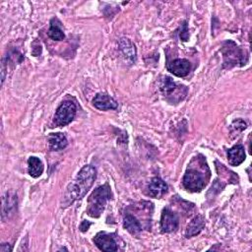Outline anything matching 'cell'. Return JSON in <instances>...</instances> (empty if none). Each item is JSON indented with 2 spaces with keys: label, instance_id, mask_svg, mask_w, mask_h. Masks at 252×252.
Masks as SVG:
<instances>
[{
  "label": "cell",
  "instance_id": "ac0fdd59",
  "mask_svg": "<svg viewBox=\"0 0 252 252\" xmlns=\"http://www.w3.org/2000/svg\"><path fill=\"white\" fill-rule=\"evenodd\" d=\"M159 90L163 95H169L176 90V84L168 76H165L160 81Z\"/></svg>",
  "mask_w": 252,
  "mask_h": 252
},
{
  "label": "cell",
  "instance_id": "7c38bea8",
  "mask_svg": "<svg viewBox=\"0 0 252 252\" xmlns=\"http://www.w3.org/2000/svg\"><path fill=\"white\" fill-rule=\"evenodd\" d=\"M68 145L66 136L63 133H51L48 137L49 150L52 152H57L65 149Z\"/></svg>",
  "mask_w": 252,
  "mask_h": 252
},
{
  "label": "cell",
  "instance_id": "44dd1931",
  "mask_svg": "<svg viewBox=\"0 0 252 252\" xmlns=\"http://www.w3.org/2000/svg\"><path fill=\"white\" fill-rule=\"evenodd\" d=\"M91 224H92V223H91L90 221H87V220H83V221H82V223L80 224L79 228H80V230H81V231L85 232V231H87V230L89 229V227H90V225H91Z\"/></svg>",
  "mask_w": 252,
  "mask_h": 252
},
{
  "label": "cell",
  "instance_id": "ba28073f",
  "mask_svg": "<svg viewBox=\"0 0 252 252\" xmlns=\"http://www.w3.org/2000/svg\"><path fill=\"white\" fill-rule=\"evenodd\" d=\"M167 70L172 73L176 77H185L189 74L191 70V64L187 59L184 58H177L166 65Z\"/></svg>",
  "mask_w": 252,
  "mask_h": 252
},
{
  "label": "cell",
  "instance_id": "8992f818",
  "mask_svg": "<svg viewBox=\"0 0 252 252\" xmlns=\"http://www.w3.org/2000/svg\"><path fill=\"white\" fill-rule=\"evenodd\" d=\"M179 218L176 213L168 208H164L160 217V228L162 232H172L178 228Z\"/></svg>",
  "mask_w": 252,
  "mask_h": 252
},
{
  "label": "cell",
  "instance_id": "e0dca14e",
  "mask_svg": "<svg viewBox=\"0 0 252 252\" xmlns=\"http://www.w3.org/2000/svg\"><path fill=\"white\" fill-rule=\"evenodd\" d=\"M119 46L123 54L130 59L132 62L136 59V49L135 46L132 44V42L128 38H121L119 40Z\"/></svg>",
  "mask_w": 252,
  "mask_h": 252
},
{
  "label": "cell",
  "instance_id": "7a4b0ae2",
  "mask_svg": "<svg viewBox=\"0 0 252 252\" xmlns=\"http://www.w3.org/2000/svg\"><path fill=\"white\" fill-rule=\"evenodd\" d=\"M112 198L111 188L108 183L98 186L88 198L87 214L92 218H98L102 214L107 201Z\"/></svg>",
  "mask_w": 252,
  "mask_h": 252
},
{
  "label": "cell",
  "instance_id": "52a82bcc",
  "mask_svg": "<svg viewBox=\"0 0 252 252\" xmlns=\"http://www.w3.org/2000/svg\"><path fill=\"white\" fill-rule=\"evenodd\" d=\"M94 242L96 245V247L101 251H116L117 250V244L114 239V236L112 234L106 233L104 231L98 232L94 238Z\"/></svg>",
  "mask_w": 252,
  "mask_h": 252
},
{
  "label": "cell",
  "instance_id": "5b68a950",
  "mask_svg": "<svg viewBox=\"0 0 252 252\" xmlns=\"http://www.w3.org/2000/svg\"><path fill=\"white\" fill-rule=\"evenodd\" d=\"M77 111L76 104L72 100H64L56 109L54 114V123L58 127L66 126L73 121Z\"/></svg>",
  "mask_w": 252,
  "mask_h": 252
},
{
  "label": "cell",
  "instance_id": "4fadbf2b",
  "mask_svg": "<svg viewBox=\"0 0 252 252\" xmlns=\"http://www.w3.org/2000/svg\"><path fill=\"white\" fill-rule=\"evenodd\" d=\"M205 226V219L203 216L198 215L196 216L187 225L186 231H185V237L189 238V237H193L197 234H199L202 229Z\"/></svg>",
  "mask_w": 252,
  "mask_h": 252
},
{
  "label": "cell",
  "instance_id": "30bf717a",
  "mask_svg": "<svg viewBox=\"0 0 252 252\" xmlns=\"http://www.w3.org/2000/svg\"><path fill=\"white\" fill-rule=\"evenodd\" d=\"M167 189V184L159 177H154L148 185V193L153 198H161Z\"/></svg>",
  "mask_w": 252,
  "mask_h": 252
},
{
  "label": "cell",
  "instance_id": "9a60e30c",
  "mask_svg": "<svg viewBox=\"0 0 252 252\" xmlns=\"http://www.w3.org/2000/svg\"><path fill=\"white\" fill-rule=\"evenodd\" d=\"M48 36L53 39V40H56V41H61L65 38V34L61 29V26H60V22L57 18H53L51 19L50 21V27H49V30H48V32H47Z\"/></svg>",
  "mask_w": 252,
  "mask_h": 252
},
{
  "label": "cell",
  "instance_id": "d6986e66",
  "mask_svg": "<svg viewBox=\"0 0 252 252\" xmlns=\"http://www.w3.org/2000/svg\"><path fill=\"white\" fill-rule=\"evenodd\" d=\"M16 196L13 195L11 196L10 193H6V195L3 197V211H2V219H4L5 215L10 214L11 209L15 207L16 203H17V198H15Z\"/></svg>",
  "mask_w": 252,
  "mask_h": 252
},
{
  "label": "cell",
  "instance_id": "6da1fadb",
  "mask_svg": "<svg viewBox=\"0 0 252 252\" xmlns=\"http://www.w3.org/2000/svg\"><path fill=\"white\" fill-rule=\"evenodd\" d=\"M96 176L95 168L92 165H85L78 172L74 181L71 182L64 193L62 207L70 206L74 201L85 197L87 192L93 186Z\"/></svg>",
  "mask_w": 252,
  "mask_h": 252
},
{
  "label": "cell",
  "instance_id": "9c48e42d",
  "mask_svg": "<svg viewBox=\"0 0 252 252\" xmlns=\"http://www.w3.org/2000/svg\"><path fill=\"white\" fill-rule=\"evenodd\" d=\"M93 104L98 110L116 109L118 107L117 102L106 94H97L93 99Z\"/></svg>",
  "mask_w": 252,
  "mask_h": 252
},
{
  "label": "cell",
  "instance_id": "8fae6325",
  "mask_svg": "<svg viewBox=\"0 0 252 252\" xmlns=\"http://www.w3.org/2000/svg\"><path fill=\"white\" fill-rule=\"evenodd\" d=\"M227 159L230 165L237 166L245 159L244 147L242 145H235L227 150Z\"/></svg>",
  "mask_w": 252,
  "mask_h": 252
},
{
  "label": "cell",
  "instance_id": "277c9868",
  "mask_svg": "<svg viewBox=\"0 0 252 252\" xmlns=\"http://www.w3.org/2000/svg\"><path fill=\"white\" fill-rule=\"evenodd\" d=\"M182 184L188 191L200 192L206 186L207 178L204 172L195 167H189L183 176Z\"/></svg>",
  "mask_w": 252,
  "mask_h": 252
},
{
  "label": "cell",
  "instance_id": "3957f363",
  "mask_svg": "<svg viewBox=\"0 0 252 252\" xmlns=\"http://www.w3.org/2000/svg\"><path fill=\"white\" fill-rule=\"evenodd\" d=\"M223 57V68H231L235 65L242 66L247 61V55L233 41H225L221 48Z\"/></svg>",
  "mask_w": 252,
  "mask_h": 252
},
{
  "label": "cell",
  "instance_id": "5bb4252c",
  "mask_svg": "<svg viewBox=\"0 0 252 252\" xmlns=\"http://www.w3.org/2000/svg\"><path fill=\"white\" fill-rule=\"evenodd\" d=\"M43 163L42 161L36 157H30L28 159V171L29 174L33 177H39L43 172Z\"/></svg>",
  "mask_w": 252,
  "mask_h": 252
},
{
  "label": "cell",
  "instance_id": "7402d4cb",
  "mask_svg": "<svg viewBox=\"0 0 252 252\" xmlns=\"http://www.w3.org/2000/svg\"><path fill=\"white\" fill-rule=\"evenodd\" d=\"M12 248L9 246L8 243H2L1 246H0V251L1 252H8V251H11Z\"/></svg>",
  "mask_w": 252,
  "mask_h": 252
},
{
  "label": "cell",
  "instance_id": "2e32d148",
  "mask_svg": "<svg viewBox=\"0 0 252 252\" xmlns=\"http://www.w3.org/2000/svg\"><path fill=\"white\" fill-rule=\"evenodd\" d=\"M123 226L126 228L131 234H138L142 230V226L139 220L132 215L127 214L123 218Z\"/></svg>",
  "mask_w": 252,
  "mask_h": 252
},
{
  "label": "cell",
  "instance_id": "ffe728a7",
  "mask_svg": "<svg viewBox=\"0 0 252 252\" xmlns=\"http://www.w3.org/2000/svg\"><path fill=\"white\" fill-rule=\"evenodd\" d=\"M179 36L184 41L188 40V38H189V32H188V28H187V23L186 22H184L182 27H181V32H180Z\"/></svg>",
  "mask_w": 252,
  "mask_h": 252
}]
</instances>
